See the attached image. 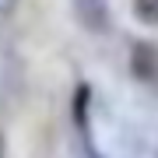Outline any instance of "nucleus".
Masks as SVG:
<instances>
[{
  "label": "nucleus",
  "instance_id": "20e7f679",
  "mask_svg": "<svg viewBox=\"0 0 158 158\" xmlns=\"http://www.w3.org/2000/svg\"><path fill=\"white\" fill-rule=\"evenodd\" d=\"M0 158H4V137H0Z\"/></svg>",
  "mask_w": 158,
  "mask_h": 158
},
{
  "label": "nucleus",
  "instance_id": "7ed1b4c3",
  "mask_svg": "<svg viewBox=\"0 0 158 158\" xmlns=\"http://www.w3.org/2000/svg\"><path fill=\"white\" fill-rule=\"evenodd\" d=\"M134 14L141 25H158V0H134Z\"/></svg>",
  "mask_w": 158,
  "mask_h": 158
},
{
  "label": "nucleus",
  "instance_id": "f257e3e1",
  "mask_svg": "<svg viewBox=\"0 0 158 158\" xmlns=\"http://www.w3.org/2000/svg\"><path fill=\"white\" fill-rule=\"evenodd\" d=\"M74 18L77 25L91 35H106L113 28V11H109V0H74Z\"/></svg>",
  "mask_w": 158,
  "mask_h": 158
},
{
  "label": "nucleus",
  "instance_id": "f03ea898",
  "mask_svg": "<svg viewBox=\"0 0 158 158\" xmlns=\"http://www.w3.org/2000/svg\"><path fill=\"white\" fill-rule=\"evenodd\" d=\"M130 74L137 81H144V85H151L158 77V49H155V42L137 39L130 46Z\"/></svg>",
  "mask_w": 158,
  "mask_h": 158
}]
</instances>
